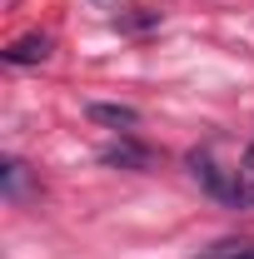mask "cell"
<instances>
[{
	"label": "cell",
	"instance_id": "1",
	"mask_svg": "<svg viewBox=\"0 0 254 259\" xmlns=\"http://www.w3.org/2000/svg\"><path fill=\"white\" fill-rule=\"evenodd\" d=\"M45 55H50V35L45 30H30V35L5 45V65H40Z\"/></svg>",
	"mask_w": 254,
	"mask_h": 259
},
{
	"label": "cell",
	"instance_id": "2",
	"mask_svg": "<svg viewBox=\"0 0 254 259\" xmlns=\"http://www.w3.org/2000/svg\"><path fill=\"white\" fill-rule=\"evenodd\" d=\"M100 160H105V164H120V169H145V164H155V155H150L145 145L120 140V145H105V150H100Z\"/></svg>",
	"mask_w": 254,
	"mask_h": 259
},
{
	"label": "cell",
	"instance_id": "3",
	"mask_svg": "<svg viewBox=\"0 0 254 259\" xmlns=\"http://www.w3.org/2000/svg\"><path fill=\"white\" fill-rule=\"evenodd\" d=\"M90 120L110 125V130H135L140 125V110H130V105H90Z\"/></svg>",
	"mask_w": 254,
	"mask_h": 259
},
{
	"label": "cell",
	"instance_id": "4",
	"mask_svg": "<svg viewBox=\"0 0 254 259\" xmlns=\"http://www.w3.org/2000/svg\"><path fill=\"white\" fill-rule=\"evenodd\" d=\"M249 249H254L249 239H220V244H215L209 254H199V259H244Z\"/></svg>",
	"mask_w": 254,
	"mask_h": 259
},
{
	"label": "cell",
	"instance_id": "5",
	"mask_svg": "<svg viewBox=\"0 0 254 259\" xmlns=\"http://www.w3.org/2000/svg\"><path fill=\"white\" fill-rule=\"evenodd\" d=\"M20 194H25V164L5 160V199H20Z\"/></svg>",
	"mask_w": 254,
	"mask_h": 259
},
{
	"label": "cell",
	"instance_id": "6",
	"mask_svg": "<svg viewBox=\"0 0 254 259\" xmlns=\"http://www.w3.org/2000/svg\"><path fill=\"white\" fill-rule=\"evenodd\" d=\"M244 175H254V145H249V155H244Z\"/></svg>",
	"mask_w": 254,
	"mask_h": 259
}]
</instances>
